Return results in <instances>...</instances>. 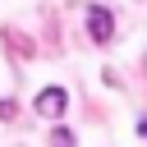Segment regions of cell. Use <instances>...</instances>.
<instances>
[{"label": "cell", "mask_w": 147, "mask_h": 147, "mask_svg": "<svg viewBox=\"0 0 147 147\" xmlns=\"http://www.w3.org/2000/svg\"><path fill=\"white\" fill-rule=\"evenodd\" d=\"M87 32H92V41H110L115 18H110V9H106V5H92V9H87Z\"/></svg>", "instance_id": "6da1fadb"}, {"label": "cell", "mask_w": 147, "mask_h": 147, "mask_svg": "<svg viewBox=\"0 0 147 147\" xmlns=\"http://www.w3.org/2000/svg\"><path fill=\"white\" fill-rule=\"evenodd\" d=\"M51 147H74V133H69V129H55V133H51Z\"/></svg>", "instance_id": "3957f363"}, {"label": "cell", "mask_w": 147, "mask_h": 147, "mask_svg": "<svg viewBox=\"0 0 147 147\" xmlns=\"http://www.w3.org/2000/svg\"><path fill=\"white\" fill-rule=\"evenodd\" d=\"M64 106H69V92H64V87H46V92L37 96V115H51V119H55V115H64Z\"/></svg>", "instance_id": "7a4b0ae2"}, {"label": "cell", "mask_w": 147, "mask_h": 147, "mask_svg": "<svg viewBox=\"0 0 147 147\" xmlns=\"http://www.w3.org/2000/svg\"><path fill=\"white\" fill-rule=\"evenodd\" d=\"M0 119H14V101H0Z\"/></svg>", "instance_id": "277c9868"}]
</instances>
